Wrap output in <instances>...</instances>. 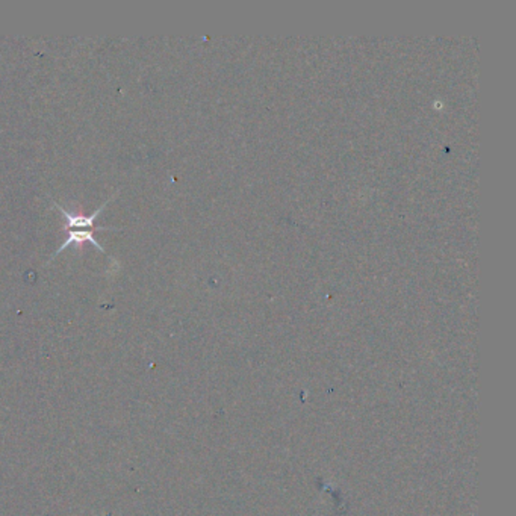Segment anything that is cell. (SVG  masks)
<instances>
[{
    "instance_id": "obj_1",
    "label": "cell",
    "mask_w": 516,
    "mask_h": 516,
    "mask_svg": "<svg viewBox=\"0 0 516 516\" xmlns=\"http://www.w3.org/2000/svg\"><path fill=\"white\" fill-rule=\"evenodd\" d=\"M114 197H116V196H114ZM114 197L108 198L102 206H100L98 209H96V211L91 213V216H85V213H82V212H70V211L64 209V208H62V206L58 205V203H55V208L62 213V216L66 217V229H67V231H73V229L93 231L96 218L100 216V213H102V212L105 211L106 205L111 203V200L114 198Z\"/></svg>"
},
{
    "instance_id": "obj_2",
    "label": "cell",
    "mask_w": 516,
    "mask_h": 516,
    "mask_svg": "<svg viewBox=\"0 0 516 516\" xmlns=\"http://www.w3.org/2000/svg\"><path fill=\"white\" fill-rule=\"evenodd\" d=\"M69 232H70V235H69V238L66 239V243H62V244H61V247H59V248L55 251V253H54L52 259H54V258H56V256L61 253L62 250L69 248L70 246H74V247L81 250V248H82V246H84L85 243H90V244H93L96 248H98L100 251H102V253H105V248L98 244V241H97V239H96V238H94V235H93V231L73 229V231H69Z\"/></svg>"
}]
</instances>
